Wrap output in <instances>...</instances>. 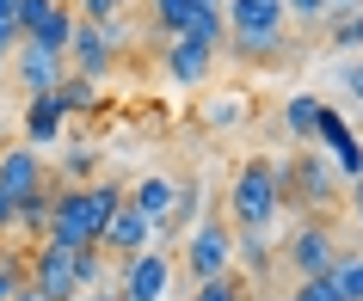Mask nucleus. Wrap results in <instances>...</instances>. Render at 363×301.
<instances>
[{"label": "nucleus", "instance_id": "nucleus-1", "mask_svg": "<svg viewBox=\"0 0 363 301\" xmlns=\"http://www.w3.org/2000/svg\"><path fill=\"white\" fill-rule=\"evenodd\" d=\"M284 185H289V172L277 166V160H247V166L234 172V185H228V215L240 234H271L277 227V215H284Z\"/></svg>", "mask_w": 363, "mask_h": 301}, {"label": "nucleus", "instance_id": "nucleus-2", "mask_svg": "<svg viewBox=\"0 0 363 301\" xmlns=\"http://www.w3.org/2000/svg\"><path fill=\"white\" fill-rule=\"evenodd\" d=\"M228 19V38H234V56H277L284 50V31H289V13L284 0H228L222 6Z\"/></svg>", "mask_w": 363, "mask_h": 301}, {"label": "nucleus", "instance_id": "nucleus-3", "mask_svg": "<svg viewBox=\"0 0 363 301\" xmlns=\"http://www.w3.org/2000/svg\"><path fill=\"white\" fill-rule=\"evenodd\" d=\"M74 252H80V246H62V240H38V246H25V277H31V289H43L50 301H80L86 289H80Z\"/></svg>", "mask_w": 363, "mask_h": 301}, {"label": "nucleus", "instance_id": "nucleus-4", "mask_svg": "<svg viewBox=\"0 0 363 301\" xmlns=\"http://www.w3.org/2000/svg\"><path fill=\"white\" fill-rule=\"evenodd\" d=\"M289 185H284V203H302V209H326L333 203V191H339V172H333V160H326L320 148L296 154V160H284Z\"/></svg>", "mask_w": 363, "mask_h": 301}, {"label": "nucleus", "instance_id": "nucleus-5", "mask_svg": "<svg viewBox=\"0 0 363 301\" xmlns=\"http://www.w3.org/2000/svg\"><path fill=\"white\" fill-rule=\"evenodd\" d=\"M314 142H320V154L333 160V172H339L345 185L363 178V142H357V130H351V117L333 111L326 98H320V117H314Z\"/></svg>", "mask_w": 363, "mask_h": 301}, {"label": "nucleus", "instance_id": "nucleus-6", "mask_svg": "<svg viewBox=\"0 0 363 301\" xmlns=\"http://www.w3.org/2000/svg\"><path fill=\"white\" fill-rule=\"evenodd\" d=\"M123 271H117V289H123V301H167L172 289V259L160 252V246H142V252H130V259H117Z\"/></svg>", "mask_w": 363, "mask_h": 301}, {"label": "nucleus", "instance_id": "nucleus-7", "mask_svg": "<svg viewBox=\"0 0 363 301\" xmlns=\"http://www.w3.org/2000/svg\"><path fill=\"white\" fill-rule=\"evenodd\" d=\"M185 271H191L197 283L234 271V227L222 222V215H210V222L191 227V240H185Z\"/></svg>", "mask_w": 363, "mask_h": 301}, {"label": "nucleus", "instance_id": "nucleus-8", "mask_svg": "<svg viewBox=\"0 0 363 301\" xmlns=\"http://www.w3.org/2000/svg\"><path fill=\"white\" fill-rule=\"evenodd\" d=\"M0 191H6V203H25V197L50 191V166H43V154L31 142L0 148Z\"/></svg>", "mask_w": 363, "mask_h": 301}, {"label": "nucleus", "instance_id": "nucleus-9", "mask_svg": "<svg viewBox=\"0 0 363 301\" xmlns=\"http://www.w3.org/2000/svg\"><path fill=\"white\" fill-rule=\"evenodd\" d=\"M62 62H68V74L105 80V74L117 68V50L105 43V31H99L93 19H80V13H74V31H68V50H62Z\"/></svg>", "mask_w": 363, "mask_h": 301}, {"label": "nucleus", "instance_id": "nucleus-10", "mask_svg": "<svg viewBox=\"0 0 363 301\" xmlns=\"http://www.w3.org/2000/svg\"><path fill=\"white\" fill-rule=\"evenodd\" d=\"M160 68H167L172 86H203L216 68V43H197V38H167L160 50Z\"/></svg>", "mask_w": 363, "mask_h": 301}, {"label": "nucleus", "instance_id": "nucleus-11", "mask_svg": "<svg viewBox=\"0 0 363 301\" xmlns=\"http://www.w3.org/2000/svg\"><path fill=\"white\" fill-rule=\"evenodd\" d=\"M99 246H105L111 259H130V252H142V246H154V222H148V215H142V209L130 203V191H123V203L111 209V222H105Z\"/></svg>", "mask_w": 363, "mask_h": 301}, {"label": "nucleus", "instance_id": "nucleus-12", "mask_svg": "<svg viewBox=\"0 0 363 301\" xmlns=\"http://www.w3.org/2000/svg\"><path fill=\"white\" fill-rule=\"evenodd\" d=\"M13 74H19L25 93H56L62 74H68V62H62V50H43V43L25 38L19 50H13Z\"/></svg>", "mask_w": 363, "mask_h": 301}, {"label": "nucleus", "instance_id": "nucleus-13", "mask_svg": "<svg viewBox=\"0 0 363 301\" xmlns=\"http://www.w3.org/2000/svg\"><path fill=\"white\" fill-rule=\"evenodd\" d=\"M333 259H339V240H333V227H326V222H308L302 234L289 240V264H296L302 277H326Z\"/></svg>", "mask_w": 363, "mask_h": 301}, {"label": "nucleus", "instance_id": "nucleus-14", "mask_svg": "<svg viewBox=\"0 0 363 301\" xmlns=\"http://www.w3.org/2000/svg\"><path fill=\"white\" fill-rule=\"evenodd\" d=\"M62 123H68V111L56 105V93H31V105H25V142L50 148V142H62Z\"/></svg>", "mask_w": 363, "mask_h": 301}, {"label": "nucleus", "instance_id": "nucleus-15", "mask_svg": "<svg viewBox=\"0 0 363 301\" xmlns=\"http://www.w3.org/2000/svg\"><path fill=\"white\" fill-rule=\"evenodd\" d=\"M172 197H179V185H172V178H160V172H148V178H135V191H130V203L142 209V215H148L154 227H160V222L172 215Z\"/></svg>", "mask_w": 363, "mask_h": 301}, {"label": "nucleus", "instance_id": "nucleus-16", "mask_svg": "<svg viewBox=\"0 0 363 301\" xmlns=\"http://www.w3.org/2000/svg\"><path fill=\"white\" fill-rule=\"evenodd\" d=\"M13 234H19V240H31V246L50 234V191H38V197L13 203ZM13 234H6V240H13Z\"/></svg>", "mask_w": 363, "mask_h": 301}, {"label": "nucleus", "instance_id": "nucleus-17", "mask_svg": "<svg viewBox=\"0 0 363 301\" xmlns=\"http://www.w3.org/2000/svg\"><path fill=\"white\" fill-rule=\"evenodd\" d=\"M314 117H320V98H314V93L284 98V135H296V142H314Z\"/></svg>", "mask_w": 363, "mask_h": 301}, {"label": "nucleus", "instance_id": "nucleus-18", "mask_svg": "<svg viewBox=\"0 0 363 301\" xmlns=\"http://www.w3.org/2000/svg\"><path fill=\"white\" fill-rule=\"evenodd\" d=\"M56 105L62 111H99V80H86V74H62V86H56Z\"/></svg>", "mask_w": 363, "mask_h": 301}, {"label": "nucleus", "instance_id": "nucleus-19", "mask_svg": "<svg viewBox=\"0 0 363 301\" xmlns=\"http://www.w3.org/2000/svg\"><path fill=\"white\" fill-rule=\"evenodd\" d=\"M234 271H247V277H265L271 271V240L265 234H240L234 240Z\"/></svg>", "mask_w": 363, "mask_h": 301}, {"label": "nucleus", "instance_id": "nucleus-20", "mask_svg": "<svg viewBox=\"0 0 363 301\" xmlns=\"http://www.w3.org/2000/svg\"><path fill=\"white\" fill-rule=\"evenodd\" d=\"M326 277H333V289H339L345 301H363V252H339Z\"/></svg>", "mask_w": 363, "mask_h": 301}, {"label": "nucleus", "instance_id": "nucleus-21", "mask_svg": "<svg viewBox=\"0 0 363 301\" xmlns=\"http://www.w3.org/2000/svg\"><path fill=\"white\" fill-rule=\"evenodd\" d=\"M68 31H74V6H68V0H56V13L31 31V43H43V50H68Z\"/></svg>", "mask_w": 363, "mask_h": 301}, {"label": "nucleus", "instance_id": "nucleus-22", "mask_svg": "<svg viewBox=\"0 0 363 301\" xmlns=\"http://www.w3.org/2000/svg\"><path fill=\"white\" fill-rule=\"evenodd\" d=\"M191 301H247V277L240 271H222V277H203Z\"/></svg>", "mask_w": 363, "mask_h": 301}, {"label": "nucleus", "instance_id": "nucleus-23", "mask_svg": "<svg viewBox=\"0 0 363 301\" xmlns=\"http://www.w3.org/2000/svg\"><path fill=\"white\" fill-rule=\"evenodd\" d=\"M197 6H203V0H154L148 13H154V25H160L167 38H179V31H185V19H191Z\"/></svg>", "mask_w": 363, "mask_h": 301}, {"label": "nucleus", "instance_id": "nucleus-24", "mask_svg": "<svg viewBox=\"0 0 363 301\" xmlns=\"http://www.w3.org/2000/svg\"><path fill=\"white\" fill-rule=\"evenodd\" d=\"M93 172H99V148H86V142H74V148L62 154V178H68V185H86Z\"/></svg>", "mask_w": 363, "mask_h": 301}, {"label": "nucleus", "instance_id": "nucleus-25", "mask_svg": "<svg viewBox=\"0 0 363 301\" xmlns=\"http://www.w3.org/2000/svg\"><path fill=\"white\" fill-rule=\"evenodd\" d=\"M240 117H247V105H240L234 93H216L210 105H203V123H210V130H228V123H240Z\"/></svg>", "mask_w": 363, "mask_h": 301}, {"label": "nucleus", "instance_id": "nucleus-26", "mask_svg": "<svg viewBox=\"0 0 363 301\" xmlns=\"http://www.w3.org/2000/svg\"><path fill=\"white\" fill-rule=\"evenodd\" d=\"M19 289H25V252L6 246V259H0V301H13Z\"/></svg>", "mask_w": 363, "mask_h": 301}, {"label": "nucleus", "instance_id": "nucleus-27", "mask_svg": "<svg viewBox=\"0 0 363 301\" xmlns=\"http://www.w3.org/2000/svg\"><path fill=\"white\" fill-rule=\"evenodd\" d=\"M50 13H56V0H13V19H19V31H25V38H31V31H38V25L50 19Z\"/></svg>", "mask_w": 363, "mask_h": 301}, {"label": "nucleus", "instance_id": "nucleus-28", "mask_svg": "<svg viewBox=\"0 0 363 301\" xmlns=\"http://www.w3.org/2000/svg\"><path fill=\"white\" fill-rule=\"evenodd\" d=\"M333 50H363V6L333 25Z\"/></svg>", "mask_w": 363, "mask_h": 301}, {"label": "nucleus", "instance_id": "nucleus-29", "mask_svg": "<svg viewBox=\"0 0 363 301\" xmlns=\"http://www.w3.org/2000/svg\"><path fill=\"white\" fill-rule=\"evenodd\" d=\"M68 6H74L80 19H93V25H105V19H117V13H123V6H130V0H68Z\"/></svg>", "mask_w": 363, "mask_h": 301}, {"label": "nucleus", "instance_id": "nucleus-30", "mask_svg": "<svg viewBox=\"0 0 363 301\" xmlns=\"http://www.w3.org/2000/svg\"><path fill=\"white\" fill-rule=\"evenodd\" d=\"M289 301H345V295H339V289H333V277H302V283H296V295H289Z\"/></svg>", "mask_w": 363, "mask_h": 301}, {"label": "nucleus", "instance_id": "nucleus-31", "mask_svg": "<svg viewBox=\"0 0 363 301\" xmlns=\"http://www.w3.org/2000/svg\"><path fill=\"white\" fill-rule=\"evenodd\" d=\"M25 43V31H19V19H13V0H0V56H13Z\"/></svg>", "mask_w": 363, "mask_h": 301}, {"label": "nucleus", "instance_id": "nucleus-32", "mask_svg": "<svg viewBox=\"0 0 363 301\" xmlns=\"http://www.w3.org/2000/svg\"><path fill=\"white\" fill-rule=\"evenodd\" d=\"M284 13H289V19H326V0H284Z\"/></svg>", "mask_w": 363, "mask_h": 301}, {"label": "nucleus", "instance_id": "nucleus-33", "mask_svg": "<svg viewBox=\"0 0 363 301\" xmlns=\"http://www.w3.org/2000/svg\"><path fill=\"white\" fill-rule=\"evenodd\" d=\"M345 93L363 105V62H351V68H345Z\"/></svg>", "mask_w": 363, "mask_h": 301}, {"label": "nucleus", "instance_id": "nucleus-34", "mask_svg": "<svg viewBox=\"0 0 363 301\" xmlns=\"http://www.w3.org/2000/svg\"><path fill=\"white\" fill-rule=\"evenodd\" d=\"M86 301H123V289L117 283H99V289H86Z\"/></svg>", "mask_w": 363, "mask_h": 301}, {"label": "nucleus", "instance_id": "nucleus-35", "mask_svg": "<svg viewBox=\"0 0 363 301\" xmlns=\"http://www.w3.org/2000/svg\"><path fill=\"white\" fill-rule=\"evenodd\" d=\"M13 234V203H6V191H0V240Z\"/></svg>", "mask_w": 363, "mask_h": 301}, {"label": "nucleus", "instance_id": "nucleus-36", "mask_svg": "<svg viewBox=\"0 0 363 301\" xmlns=\"http://www.w3.org/2000/svg\"><path fill=\"white\" fill-rule=\"evenodd\" d=\"M13 301H50V295H43V289H31V277H25V289H19Z\"/></svg>", "mask_w": 363, "mask_h": 301}, {"label": "nucleus", "instance_id": "nucleus-37", "mask_svg": "<svg viewBox=\"0 0 363 301\" xmlns=\"http://www.w3.org/2000/svg\"><path fill=\"white\" fill-rule=\"evenodd\" d=\"M363 0H326V13H357Z\"/></svg>", "mask_w": 363, "mask_h": 301}, {"label": "nucleus", "instance_id": "nucleus-38", "mask_svg": "<svg viewBox=\"0 0 363 301\" xmlns=\"http://www.w3.org/2000/svg\"><path fill=\"white\" fill-rule=\"evenodd\" d=\"M351 203H357V222H363V178H351Z\"/></svg>", "mask_w": 363, "mask_h": 301}, {"label": "nucleus", "instance_id": "nucleus-39", "mask_svg": "<svg viewBox=\"0 0 363 301\" xmlns=\"http://www.w3.org/2000/svg\"><path fill=\"white\" fill-rule=\"evenodd\" d=\"M203 6H216V13H222V6H228V0H203Z\"/></svg>", "mask_w": 363, "mask_h": 301}, {"label": "nucleus", "instance_id": "nucleus-40", "mask_svg": "<svg viewBox=\"0 0 363 301\" xmlns=\"http://www.w3.org/2000/svg\"><path fill=\"white\" fill-rule=\"evenodd\" d=\"M0 259H6V240H0Z\"/></svg>", "mask_w": 363, "mask_h": 301}]
</instances>
